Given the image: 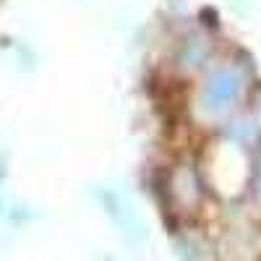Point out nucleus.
I'll return each mask as SVG.
<instances>
[{
	"label": "nucleus",
	"instance_id": "obj_1",
	"mask_svg": "<svg viewBox=\"0 0 261 261\" xmlns=\"http://www.w3.org/2000/svg\"><path fill=\"white\" fill-rule=\"evenodd\" d=\"M235 89H238L235 76L230 71H220L212 79V84L206 86V99L212 97V102H227L235 94Z\"/></svg>",
	"mask_w": 261,
	"mask_h": 261
}]
</instances>
